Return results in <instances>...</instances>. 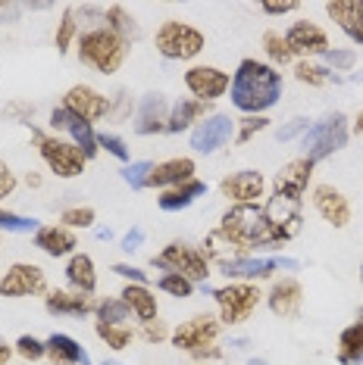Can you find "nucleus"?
<instances>
[{
    "mask_svg": "<svg viewBox=\"0 0 363 365\" xmlns=\"http://www.w3.org/2000/svg\"><path fill=\"white\" fill-rule=\"evenodd\" d=\"M298 225H282L269 215L267 206L247 203V206H232L222 212L217 235L226 240L238 256H247L257 247H282L285 240L298 235Z\"/></svg>",
    "mask_w": 363,
    "mask_h": 365,
    "instance_id": "1",
    "label": "nucleus"
},
{
    "mask_svg": "<svg viewBox=\"0 0 363 365\" xmlns=\"http://www.w3.org/2000/svg\"><path fill=\"white\" fill-rule=\"evenodd\" d=\"M232 103L247 115H260L282 97V76L272 66L257 60H242L232 78Z\"/></svg>",
    "mask_w": 363,
    "mask_h": 365,
    "instance_id": "2",
    "label": "nucleus"
},
{
    "mask_svg": "<svg viewBox=\"0 0 363 365\" xmlns=\"http://www.w3.org/2000/svg\"><path fill=\"white\" fill-rule=\"evenodd\" d=\"M129 56V44L110 29H88L79 35V60L97 69L101 76H113Z\"/></svg>",
    "mask_w": 363,
    "mask_h": 365,
    "instance_id": "3",
    "label": "nucleus"
},
{
    "mask_svg": "<svg viewBox=\"0 0 363 365\" xmlns=\"http://www.w3.org/2000/svg\"><path fill=\"white\" fill-rule=\"evenodd\" d=\"M219 328L222 325L213 319V315H194V319L182 322L169 337H172V346L192 353L194 359H219L222 356V350L217 346Z\"/></svg>",
    "mask_w": 363,
    "mask_h": 365,
    "instance_id": "4",
    "label": "nucleus"
},
{
    "mask_svg": "<svg viewBox=\"0 0 363 365\" xmlns=\"http://www.w3.org/2000/svg\"><path fill=\"white\" fill-rule=\"evenodd\" d=\"M151 265H156V269H163V272H172V275L188 278L192 284H201V281H207V275H210L207 256L197 250V247L182 244V240H172V244H166L160 253H154Z\"/></svg>",
    "mask_w": 363,
    "mask_h": 365,
    "instance_id": "5",
    "label": "nucleus"
},
{
    "mask_svg": "<svg viewBox=\"0 0 363 365\" xmlns=\"http://www.w3.org/2000/svg\"><path fill=\"white\" fill-rule=\"evenodd\" d=\"M344 144H348V119L342 113H332L323 122L307 128V135H304V160L319 163L326 156L338 153Z\"/></svg>",
    "mask_w": 363,
    "mask_h": 365,
    "instance_id": "6",
    "label": "nucleus"
},
{
    "mask_svg": "<svg viewBox=\"0 0 363 365\" xmlns=\"http://www.w3.org/2000/svg\"><path fill=\"white\" fill-rule=\"evenodd\" d=\"M35 140H38L41 160L47 163V169H51L56 178H79L81 172H85L88 160H85V153H81L76 144L60 140L54 135H41V131H35Z\"/></svg>",
    "mask_w": 363,
    "mask_h": 365,
    "instance_id": "7",
    "label": "nucleus"
},
{
    "mask_svg": "<svg viewBox=\"0 0 363 365\" xmlns=\"http://www.w3.org/2000/svg\"><path fill=\"white\" fill-rule=\"evenodd\" d=\"M156 51L166 56V60H194L204 51V35L194 26L169 19L156 29Z\"/></svg>",
    "mask_w": 363,
    "mask_h": 365,
    "instance_id": "8",
    "label": "nucleus"
},
{
    "mask_svg": "<svg viewBox=\"0 0 363 365\" xmlns=\"http://www.w3.org/2000/svg\"><path fill=\"white\" fill-rule=\"evenodd\" d=\"M213 297H217L219 319L226 322V325H242V322H247L260 303V290L254 284H247V281H232V284H226V287H217Z\"/></svg>",
    "mask_w": 363,
    "mask_h": 365,
    "instance_id": "9",
    "label": "nucleus"
},
{
    "mask_svg": "<svg viewBox=\"0 0 363 365\" xmlns=\"http://www.w3.org/2000/svg\"><path fill=\"white\" fill-rule=\"evenodd\" d=\"M47 290V278L41 265L31 262H16L6 269V275L0 278V297L6 300H19V297H35Z\"/></svg>",
    "mask_w": 363,
    "mask_h": 365,
    "instance_id": "10",
    "label": "nucleus"
},
{
    "mask_svg": "<svg viewBox=\"0 0 363 365\" xmlns=\"http://www.w3.org/2000/svg\"><path fill=\"white\" fill-rule=\"evenodd\" d=\"M235 135V122L226 113H210L204 122H197L192 131V147L197 153H217L232 140Z\"/></svg>",
    "mask_w": 363,
    "mask_h": 365,
    "instance_id": "11",
    "label": "nucleus"
},
{
    "mask_svg": "<svg viewBox=\"0 0 363 365\" xmlns=\"http://www.w3.org/2000/svg\"><path fill=\"white\" fill-rule=\"evenodd\" d=\"M63 110H69L72 115H79L81 122H97L110 113V97H104L97 88L91 85H72L66 91V101H63Z\"/></svg>",
    "mask_w": 363,
    "mask_h": 365,
    "instance_id": "12",
    "label": "nucleus"
},
{
    "mask_svg": "<svg viewBox=\"0 0 363 365\" xmlns=\"http://www.w3.org/2000/svg\"><path fill=\"white\" fill-rule=\"evenodd\" d=\"M279 269H298L294 259H282V256H238V259H226L219 265L222 275L229 278H267Z\"/></svg>",
    "mask_w": 363,
    "mask_h": 365,
    "instance_id": "13",
    "label": "nucleus"
},
{
    "mask_svg": "<svg viewBox=\"0 0 363 365\" xmlns=\"http://www.w3.org/2000/svg\"><path fill=\"white\" fill-rule=\"evenodd\" d=\"M222 197L226 200H232L235 206H247V203H257L263 197V190H267V181L257 169H242V172H232V175L222 178Z\"/></svg>",
    "mask_w": 363,
    "mask_h": 365,
    "instance_id": "14",
    "label": "nucleus"
},
{
    "mask_svg": "<svg viewBox=\"0 0 363 365\" xmlns=\"http://www.w3.org/2000/svg\"><path fill=\"white\" fill-rule=\"evenodd\" d=\"M229 76L222 69H217V66H192V69L185 72V88L192 91V94L197 97V101H217V97H222L229 91Z\"/></svg>",
    "mask_w": 363,
    "mask_h": 365,
    "instance_id": "15",
    "label": "nucleus"
},
{
    "mask_svg": "<svg viewBox=\"0 0 363 365\" xmlns=\"http://www.w3.org/2000/svg\"><path fill=\"white\" fill-rule=\"evenodd\" d=\"M313 206H317V212L335 228H344L351 222V206H348V200H344L342 190L332 187V185L313 187Z\"/></svg>",
    "mask_w": 363,
    "mask_h": 365,
    "instance_id": "16",
    "label": "nucleus"
},
{
    "mask_svg": "<svg viewBox=\"0 0 363 365\" xmlns=\"http://www.w3.org/2000/svg\"><path fill=\"white\" fill-rule=\"evenodd\" d=\"M310 175H313L310 160H304V156L301 160H292L276 175V194L285 197V200H292V203H301L304 190H307V185H310Z\"/></svg>",
    "mask_w": 363,
    "mask_h": 365,
    "instance_id": "17",
    "label": "nucleus"
},
{
    "mask_svg": "<svg viewBox=\"0 0 363 365\" xmlns=\"http://www.w3.org/2000/svg\"><path fill=\"white\" fill-rule=\"evenodd\" d=\"M166 119H169L166 97H163L160 91H151V94H144L141 103H138L135 131L138 135H156V131H166Z\"/></svg>",
    "mask_w": 363,
    "mask_h": 365,
    "instance_id": "18",
    "label": "nucleus"
},
{
    "mask_svg": "<svg viewBox=\"0 0 363 365\" xmlns=\"http://www.w3.org/2000/svg\"><path fill=\"white\" fill-rule=\"evenodd\" d=\"M285 41H288V47H292V53H304V56L326 53L329 51L326 31L319 26H313V22H307V19L294 22V26L285 31Z\"/></svg>",
    "mask_w": 363,
    "mask_h": 365,
    "instance_id": "19",
    "label": "nucleus"
},
{
    "mask_svg": "<svg viewBox=\"0 0 363 365\" xmlns=\"http://www.w3.org/2000/svg\"><path fill=\"white\" fill-rule=\"evenodd\" d=\"M194 178V160L188 156H176V160H166V163H156L154 172L147 175V187H176V185H185V181Z\"/></svg>",
    "mask_w": 363,
    "mask_h": 365,
    "instance_id": "20",
    "label": "nucleus"
},
{
    "mask_svg": "<svg viewBox=\"0 0 363 365\" xmlns=\"http://www.w3.org/2000/svg\"><path fill=\"white\" fill-rule=\"evenodd\" d=\"M267 303L269 309L276 315H282V319H294V315L301 312V303H304V290L294 278H282L272 284V290L267 294Z\"/></svg>",
    "mask_w": 363,
    "mask_h": 365,
    "instance_id": "21",
    "label": "nucleus"
},
{
    "mask_svg": "<svg viewBox=\"0 0 363 365\" xmlns=\"http://www.w3.org/2000/svg\"><path fill=\"white\" fill-rule=\"evenodd\" d=\"M47 312L54 315H72V319H81V315L94 312L97 303L91 300V294H79V290H51L44 297Z\"/></svg>",
    "mask_w": 363,
    "mask_h": 365,
    "instance_id": "22",
    "label": "nucleus"
},
{
    "mask_svg": "<svg viewBox=\"0 0 363 365\" xmlns=\"http://www.w3.org/2000/svg\"><path fill=\"white\" fill-rule=\"evenodd\" d=\"M326 13L351 41L363 44V0H335V4H326Z\"/></svg>",
    "mask_w": 363,
    "mask_h": 365,
    "instance_id": "23",
    "label": "nucleus"
},
{
    "mask_svg": "<svg viewBox=\"0 0 363 365\" xmlns=\"http://www.w3.org/2000/svg\"><path fill=\"white\" fill-rule=\"evenodd\" d=\"M35 247L56 259V256H69L79 247V240L72 235V228L66 225H41L35 231Z\"/></svg>",
    "mask_w": 363,
    "mask_h": 365,
    "instance_id": "24",
    "label": "nucleus"
},
{
    "mask_svg": "<svg viewBox=\"0 0 363 365\" xmlns=\"http://www.w3.org/2000/svg\"><path fill=\"white\" fill-rule=\"evenodd\" d=\"M44 346H47L51 365H91V356L85 353V346L79 340H72L69 334H51L44 340Z\"/></svg>",
    "mask_w": 363,
    "mask_h": 365,
    "instance_id": "25",
    "label": "nucleus"
},
{
    "mask_svg": "<svg viewBox=\"0 0 363 365\" xmlns=\"http://www.w3.org/2000/svg\"><path fill=\"white\" fill-rule=\"evenodd\" d=\"M210 115V103L197 101V97H182V101L172 103L169 119H166V131H185L192 128L194 122H204Z\"/></svg>",
    "mask_w": 363,
    "mask_h": 365,
    "instance_id": "26",
    "label": "nucleus"
},
{
    "mask_svg": "<svg viewBox=\"0 0 363 365\" xmlns=\"http://www.w3.org/2000/svg\"><path fill=\"white\" fill-rule=\"evenodd\" d=\"M207 194V185L204 181H185V185H176V187H169V190H163L160 194V210L163 212H179V210H185V206H192L197 197H204Z\"/></svg>",
    "mask_w": 363,
    "mask_h": 365,
    "instance_id": "27",
    "label": "nucleus"
},
{
    "mask_svg": "<svg viewBox=\"0 0 363 365\" xmlns=\"http://www.w3.org/2000/svg\"><path fill=\"white\" fill-rule=\"evenodd\" d=\"M66 281L79 290V294H91L97 287V272H94V259L85 253H76L66 265Z\"/></svg>",
    "mask_w": 363,
    "mask_h": 365,
    "instance_id": "28",
    "label": "nucleus"
},
{
    "mask_svg": "<svg viewBox=\"0 0 363 365\" xmlns=\"http://www.w3.org/2000/svg\"><path fill=\"white\" fill-rule=\"evenodd\" d=\"M119 297H122V303L131 309V315H138L141 322L156 319V297L144 284H126V290H122Z\"/></svg>",
    "mask_w": 363,
    "mask_h": 365,
    "instance_id": "29",
    "label": "nucleus"
},
{
    "mask_svg": "<svg viewBox=\"0 0 363 365\" xmlns=\"http://www.w3.org/2000/svg\"><path fill=\"white\" fill-rule=\"evenodd\" d=\"M338 362L342 365H360L363 362V322L357 319L351 328L338 337Z\"/></svg>",
    "mask_w": 363,
    "mask_h": 365,
    "instance_id": "30",
    "label": "nucleus"
},
{
    "mask_svg": "<svg viewBox=\"0 0 363 365\" xmlns=\"http://www.w3.org/2000/svg\"><path fill=\"white\" fill-rule=\"evenodd\" d=\"M104 22H106V29L113 31L116 38H122L129 44V41H135L138 38V26H135V19L122 10L119 4H113V6H106V13H104Z\"/></svg>",
    "mask_w": 363,
    "mask_h": 365,
    "instance_id": "31",
    "label": "nucleus"
},
{
    "mask_svg": "<svg viewBox=\"0 0 363 365\" xmlns=\"http://www.w3.org/2000/svg\"><path fill=\"white\" fill-rule=\"evenodd\" d=\"M72 115V113H69ZM72 135V144L79 147L81 153H85V160H94L97 156V150H101V147H97V135H94V128L88 125V122H81L79 115H72L69 119V128H66Z\"/></svg>",
    "mask_w": 363,
    "mask_h": 365,
    "instance_id": "32",
    "label": "nucleus"
},
{
    "mask_svg": "<svg viewBox=\"0 0 363 365\" xmlns=\"http://www.w3.org/2000/svg\"><path fill=\"white\" fill-rule=\"evenodd\" d=\"M97 322H104V325H126L131 309L126 303H122V297H110V300L97 303Z\"/></svg>",
    "mask_w": 363,
    "mask_h": 365,
    "instance_id": "33",
    "label": "nucleus"
},
{
    "mask_svg": "<svg viewBox=\"0 0 363 365\" xmlns=\"http://www.w3.org/2000/svg\"><path fill=\"white\" fill-rule=\"evenodd\" d=\"M263 51H267V56L276 66H285V63H292V47H288V41L285 35H279V31H267L263 35Z\"/></svg>",
    "mask_w": 363,
    "mask_h": 365,
    "instance_id": "34",
    "label": "nucleus"
},
{
    "mask_svg": "<svg viewBox=\"0 0 363 365\" xmlns=\"http://www.w3.org/2000/svg\"><path fill=\"white\" fill-rule=\"evenodd\" d=\"M94 331L110 350H126V346L131 344V331L126 325H104V322H97Z\"/></svg>",
    "mask_w": 363,
    "mask_h": 365,
    "instance_id": "35",
    "label": "nucleus"
},
{
    "mask_svg": "<svg viewBox=\"0 0 363 365\" xmlns=\"http://www.w3.org/2000/svg\"><path fill=\"white\" fill-rule=\"evenodd\" d=\"M0 231H10V235H35L38 231V219H29V215L0 210Z\"/></svg>",
    "mask_w": 363,
    "mask_h": 365,
    "instance_id": "36",
    "label": "nucleus"
},
{
    "mask_svg": "<svg viewBox=\"0 0 363 365\" xmlns=\"http://www.w3.org/2000/svg\"><path fill=\"white\" fill-rule=\"evenodd\" d=\"M79 38V22H76V10H66L63 13V19H60V29H56V38H54V44H56V51L66 53L69 51V44Z\"/></svg>",
    "mask_w": 363,
    "mask_h": 365,
    "instance_id": "37",
    "label": "nucleus"
},
{
    "mask_svg": "<svg viewBox=\"0 0 363 365\" xmlns=\"http://www.w3.org/2000/svg\"><path fill=\"white\" fill-rule=\"evenodd\" d=\"M294 78L304 81V85H310V88H323L329 78V69L326 66H317V63H307V60H301L298 66H294Z\"/></svg>",
    "mask_w": 363,
    "mask_h": 365,
    "instance_id": "38",
    "label": "nucleus"
},
{
    "mask_svg": "<svg viewBox=\"0 0 363 365\" xmlns=\"http://www.w3.org/2000/svg\"><path fill=\"white\" fill-rule=\"evenodd\" d=\"M156 287L163 290V294H172V297H192L194 294V284L188 278H182V275H172V272H166V275H160V281H156Z\"/></svg>",
    "mask_w": 363,
    "mask_h": 365,
    "instance_id": "39",
    "label": "nucleus"
},
{
    "mask_svg": "<svg viewBox=\"0 0 363 365\" xmlns=\"http://www.w3.org/2000/svg\"><path fill=\"white\" fill-rule=\"evenodd\" d=\"M60 219L66 228H91L94 225V210L91 206H69V210H63Z\"/></svg>",
    "mask_w": 363,
    "mask_h": 365,
    "instance_id": "40",
    "label": "nucleus"
},
{
    "mask_svg": "<svg viewBox=\"0 0 363 365\" xmlns=\"http://www.w3.org/2000/svg\"><path fill=\"white\" fill-rule=\"evenodd\" d=\"M151 172H154V163L138 160V163H129L126 169H122V178H126L135 190H141V187H147V175H151Z\"/></svg>",
    "mask_w": 363,
    "mask_h": 365,
    "instance_id": "41",
    "label": "nucleus"
},
{
    "mask_svg": "<svg viewBox=\"0 0 363 365\" xmlns=\"http://www.w3.org/2000/svg\"><path fill=\"white\" fill-rule=\"evenodd\" d=\"M16 353H19L22 359H29V362H38V359H44L47 356V346H44V340H38L31 334H22L19 340H16Z\"/></svg>",
    "mask_w": 363,
    "mask_h": 365,
    "instance_id": "42",
    "label": "nucleus"
},
{
    "mask_svg": "<svg viewBox=\"0 0 363 365\" xmlns=\"http://www.w3.org/2000/svg\"><path fill=\"white\" fill-rule=\"evenodd\" d=\"M263 128H269V119H263V115H244V119L238 122V131H235L238 144H247V140L254 135H260Z\"/></svg>",
    "mask_w": 363,
    "mask_h": 365,
    "instance_id": "43",
    "label": "nucleus"
},
{
    "mask_svg": "<svg viewBox=\"0 0 363 365\" xmlns=\"http://www.w3.org/2000/svg\"><path fill=\"white\" fill-rule=\"evenodd\" d=\"M97 147H104L110 156H116V160L122 163H129V147H126V140H122L119 135H113V131H101L97 135Z\"/></svg>",
    "mask_w": 363,
    "mask_h": 365,
    "instance_id": "44",
    "label": "nucleus"
},
{
    "mask_svg": "<svg viewBox=\"0 0 363 365\" xmlns=\"http://www.w3.org/2000/svg\"><path fill=\"white\" fill-rule=\"evenodd\" d=\"M323 56H326V63L332 66V69H351L354 60H357V56H354V51H335V47H329Z\"/></svg>",
    "mask_w": 363,
    "mask_h": 365,
    "instance_id": "45",
    "label": "nucleus"
},
{
    "mask_svg": "<svg viewBox=\"0 0 363 365\" xmlns=\"http://www.w3.org/2000/svg\"><path fill=\"white\" fill-rule=\"evenodd\" d=\"M141 334H144L147 344H160V340L169 337V328L163 325L160 319H154V322H144V331H141Z\"/></svg>",
    "mask_w": 363,
    "mask_h": 365,
    "instance_id": "46",
    "label": "nucleus"
},
{
    "mask_svg": "<svg viewBox=\"0 0 363 365\" xmlns=\"http://www.w3.org/2000/svg\"><path fill=\"white\" fill-rule=\"evenodd\" d=\"M13 190H16V175H13L10 165L0 160V200H4V197H10Z\"/></svg>",
    "mask_w": 363,
    "mask_h": 365,
    "instance_id": "47",
    "label": "nucleus"
},
{
    "mask_svg": "<svg viewBox=\"0 0 363 365\" xmlns=\"http://www.w3.org/2000/svg\"><path fill=\"white\" fill-rule=\"evenodd\" d=\"M113 272H116V275H122V278H129L131 284H144V281H147L144 272L135 269V265H129V262H116V265H113Z\"/></svg>",
    "mask_w": 363,
    "mask_h": 365,
    "instance_id": "48",
    "label": "nucleus"
},
{
    "mask_svg": "<svg viewBox=\"0 0 363 365\" xmlns=\"http://www.w3.org/2000/svg\"><path fill=\"white\" fill-rule=\"evenodd\" d=\"M301 131L307 135V119H292L285 128H279V140H292V138H298Z\"/></svg>",
    "mask_w": 363,
    "mask_h": 365,
    "instance_id": "49",
    "label": "nucleus"
},
{
    "mask_svg": "<svg viewBox=\"0 0 363 365\" xmlns=\"http://www.w3.org/2000/svg\"><path fill=\"white\" fill-rule=\"evenodd\" d=\"M22 16V4H0V26H10Z\"/></svg>",
    "mask_w": 363,
    "mask_h": 365,
    "instance_id": "50",
    "label": "nucleus"
},
{
    "mask_svg": "<svg viewBox=\"0 0 363 365\" xmlns=\"http://www.w3.org/2000/svg\"><path fill=\"white\" fill-rule=\"evenodd\" d=\"M141 240H144V231L141 228H131L126 237H122V250L126 253H135L138 247H141Z\"/></svg>",
    "mask_w": 363,
    "mask_h": 365,
    "instance_id": "51",
    "label": "nucleus"
},
{
    "mask_svg": "<svg viewBox=\"0 0 363 365\" xmlns=\"http://www.w3.org/2000/svg\"><path fill=\"white\" fill-rule=\"evenodd\" d=\"M69 119H72L69 110H63V106H60V110L51 113V128L54 131H66V128H69Z\"/></svg>",
    "mask_w": 363,
    "mask_h": 365,
    "instance_id": "52",
    "label": "nucleus"
},
{
    "mask_svg": "<svg viewBox=\"0 0 363 365\" xmlns=\"http://www.w3.org/2000/svg\"><path fill=\"white\" fill-rule=\"evenodd\" d=\"M294 10H298V4H292V0H285V4H263V13H269V16H285Z\"/></svg>",
    "mask_w": 363,
    "mask_h": 365,
    "instance_id": "53",
    "label": "nucleus"
},
{
    "mask_svg": "<svg viewBox=\"0 0 363 365\" xmlns=\"http://www.w3.org/2000/svg\"><path fill=\"white\" fill-rule=\"evenodd\" d=\"M10 113L19 115V122H26V125H31V115H35V110L26 106V103H10Z\"/></svg>",
    "mask_w": 363,
    "mask_h": 365,
    "instance_id": "54",
    "label": "nucleus"
},
{
    "mask_svg": "<svg viewBox=\"0 0 363 365\" xmlns=\"http://www.w3.org/2000/svg\"><path fill=\"white\" fill-rule=\"evenodd\" d=\"M116 113L129 115V94H126V91H119V94H116Z\"/></svg>",
    "mask_w": 363,
    "mask_h": 365,
    "instance_id": "55",
    "label": "nucleus"
},
{
    "mask_svg": "<svg viewBox=\"0 0 363 365\" xmlns=\"http://www.w3.org/2000/svg\"><path fill=\"white\" fill-rule=\"evenodd\" d=\"M10 356H13V350L4 344V340H0V365H6V362H10Z\"/></svg>",
    "mask_w": 363,
    "mask_h": 365,
    "instance_id": "56",
    "label": "nucleus"
},
{
    "mask_svg": "<svg viewBox=\"0 0 363 365\" xmlns=\"http://www.w3.org/2000/svg\"><path fill=\"white\" fill-rule=\"evenodd\" d=\"M354 125H357V135H363V113H357V122H354Z\"/></svg>",
    "mask_w": 363,
    "mask_h": 365,
    "instance_id": "57",
    "label": "nucleus"
},
{
    "mask_svg": "<svg viewBox=\"0 0 363 365\" xmlns=\"http://www.w3.org/2000/svg\"><path fill=\"white\" fill-rule=\"evenodd\" d=\"M104 365H119V362H116V359H110V362H104Z\"/></svg>",
    "mask_w": 363,
    "mask_h": 365,
    "instance_id": "58",
    "label": "nucleus"
},
{
    "mask_svg": "<svg viewBox=\"0 0 363 365\" xmlns=\"http://www.w3.org/2000/svg\"><path fill=\"white\" fill-rule=\"evenodd\" d=\"M360 322H363V309H360Z\"/></svg>",
    "mask_w": 363,
    "mask_h": 365,
    "instance_id": "59",
    "label": "nucleus"
},
{
    "mask_svg": "<svg viewBox=\"0 0 363 365\" xmlns=\"http://www.w3.org/2000/svg\"><path fill=\"white\" fill-rule=\"evenodd\" d=\"M360 281H363V269H360Z\"/></svg>",
    "mask_w": 363,
    "mask_h": 365,
    "instance_id": "60",
    "label": "nucleus"
}]
</instances>
